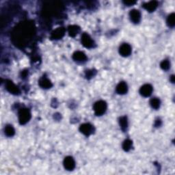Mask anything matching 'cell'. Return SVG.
I'll return each mask as SVG.
<instances>
[{"label":"cell","instance_id":"cell-7","mask_svg":"<svg viewBox=\"0 0 175 175\" xmlns=\"http://www.w3.org/2000/svg\"><path fill=\"white\" fill-rule=\"evenodd\" d=\"M6 88L9 92L13 94H19L20 93L19 88L13 83L12 81L7 80L6 82Z\"/></svg>","mask_w":175,"mask_h":175},{"label":"cell","instance_id":"cell-26","mask_svg":"<svg viewBox=\"0 0 175 175\" xmlns=\"http://www.w3.org/2000/svg\"><path fill=\"white\" fill-rule=\"evenodd\" d=\"M27 71H23V75H22L23 77H25L27 76Z\"/></svg>","mask_w":175,"mask_h":175},{"label":"cell","instance_id":"cell-4","mask_svg":"<svg viewBox=\"0 0 175 175\" xmlns=\"http://www.w3.org/2000/svg\"><path fill=\"white\" fill-rule=\"evenodd\" d=\"M66 30L63 27H60L54 30L52 32H51V39L52 40H58L61 39L62 38Z\"/></svg>","mask_w":175,"mask_h":175},{"label":"cell","instance_id":"cell-20","mask_svg":"<svg viewBox=\"0 0 175 175\" xmlns=\"http://www.w3.org/2000/svg\"><path fill=\"white\" fill-rule=\"evenodd\" d=\"M175 15H174V13H172V14H170V15L168 16V18H167V24H168V25L169 27H173L175 25Z\"/></svg>","mask_w":175,"mask_h":175},{"label":"cell","instance_id":"cell-5","mask_svg":"<svg viewBox=\"0 0 175 175\" xmlns=\"http://www.w3.org/2000/svg\"><path fill=\"white\" fill-rule=\"evenodd\" d=\"M81 43L86 48H92L94 45V41L89 34L84 33L81 36Z\"/></svg>","mask_w":175,"mask_h":175},{"label":"cell","instance_id":"cell-16","mask_svg":"<svg viewBox=\"0 0 175 175\" xmlns=\"http://www.w3.org/2000/svg\"><path fill=\"white\" fill-rule=\"evenodd\" d=\"M119 124L120 127L122 129V131H125L127 129L128 127V119L127 116H122L119 119Z\"/></svg>","mask_w":175,"mask_h":175},{"label":"cell","instance_id":"cell-17","mask_svg":"<svg viewBox=\"0 0 175 175\" xmlns=\"http://www.w3.org/2000/svg\"><path fill=\"white\" fill-rule=\"evenodd\" d=\"M132 145H133V142L131 140L129 139H127L122 143V149L125 150V151H127V152L129 151V150L131 149Z\"/></svg>","mask_w":175,"mask_h":175},{"label":"cell","instance_id":"cell-10","mask_svg":"<svg viewBox=\"0 0 175 175\" xmlns=\"http://www.w3.org/2000/svg\"><path fill=\"white\" fill-rule=\"evenodd\" d=\"M130 19L134 23H138L141 20V13L138 10L133 9L129 12Z\"/></svg>","mask_w":175,"mask_h":175},{"label":"cell","instance_id":"cell-11","mask_svg":"<svg viewBox=\"0 0 175 175\" xmlns=\"http://www.w3.org/2000/svg\"><path fill=\"white\" fill-rule=\"evenodd\" d=\"M143 8L150 12L155 11L158 6V2L157 1H151L148 3H145L143 4Z\"/></svg>","mask_w":175,"mask_h":175},{"label":"cell","instance_id":"cell-23","mask_svg":"<svg viewBox=\"0 0 175 175\" xmlns=\"http://www.w3.org/2000/svg\"><path fill=\"white\" fill-rule=\"evenodd\" d=\"M123 3H124L125 5L129 6H132L133 4H135L136 2V1H123Z\"/></svg>","mask_w":175,"mask_h":175},{"label":"cell","instance_id":"cell-18","mask_svg":"<svg viewBox=\"0 0 175 175\" xmlns=\"http://www.w3.org/2000/svg\"><path fill=\"white\" fill-rule=\"evenodd\" d=\"M4 132H5V134L7 136L12 137V136H13L14 135H15V129H14V127H13L12 125H7L6 127H5Z\"/></svg>","mask_w":175,"mask_h":175},{"label":"cell","instance_id":"cell-24","mask_svg":"<svg viewBox=\"0 0 175 175\" xmlns=\"http://www.w3.org/2000/svg\"><path fill=\"white\" fill-rule=\"evenodd\" d=\"M161 125H162V121H161V120H159V119L156 120L155 123V125L156 127H159Z\"/></svg>","mask_w":175,"mask_h":175},{"label":"cell","instance_id":"cell-12","mask_svg":"<svg viewBox=\"0 0 175 175\" xmlns=\"http://www.w3.org/2000/svg\"><path fill=\"white\" fill-rule=\"evenodd\" d=\"M116 92L119 94H125L127 92L128 90V86L125 82L121 81L116 86Z\"/></svg>","mask_w":175,"mask_h":175},{"label":"cell","instance_id":"cell-21","mask_svg":"<svg viewBox=\"0 0 175 175\" xmlns=\"http://www.w3.org/2000/svg\"><path fill=\"white\" fill-rule=\"evenodd\" d=\"M160 67L164 71L168 70L169 68H170V62L168 60H163L162 62H161V64H160Z\"/></svg>","mask_w":175,"mask_h":175},{"label":"cell","instance_id":"cell-22","mask_svg":"<svg viewBox=\"0 0 175 175\" xmlns=\"http://www.w3.org/2000/svg\"><path fill=\"white\" fill-rule=\"evenodd\" d=\"M97 71L95 70H88L86 72H85V77H86L87 79H90L93 76H94Z\"/></svg>","mask_w":175,"mask_h":175},{"label":"cell","instance_id":"cell-6","mask_svg":"<svg viewBox=\"0 0 175 175\" xmlns=\"http://www.w3.org/2000/svg\"><path fill=\"white\" fill-rule=\"evenodd\" d=\"M153 86L150 84H145L140 89V93L144 97H149L153 92Z\"/></svg>","mask_w":175,"mask_h":175},{"label":"cell","instance_id":"cell-2","mask_svg":"<svg viewBox=\"0 0 175 175\" xmlns=\"http://www.w3.org/2000/svg\"><path fill=\"white\" fill-rule=\"evenodd\" d=\"M107 104L104 101H99L94 105V111L97 116H101L107 110Z\"/></svg>","mask_w":175,"mask_h":175},{"label":"cell","instance_id":"cell-25","mask_svg":"<svg viewBox=\"0 0 175 175\" xmlns=\"http://www.w3.org/2000/svg\"><path fill=\"white\" fill-rule=\"evenodd\" d=\"M170 81L172 83H174V75H172V76L170 77Z\"/></svg>","mask_w":175,"mask_h":175},{"label":"cell","instance_id":"cell-13","mask_svg":"<svg viewBox=\"0 0 175 175\" xmlns=\"http://www.w3.org/2000/svg\"><path fill=\"white\" fill-rule=\"evenodd\" d=\"M73 59L77 62H84L87 60V56L82 51H77L73 53Z\"/></svg>","mask_w":175,"mask_h":175},{"label":"cell","instance_id":"cell-14","mask_svg":"<svg viewBox=\"0 0 175 175\" xmlns=\"http://www.w3.org/2000/svg\"><path fill=\"white\" fill-rule=\"evenodd\" d=\"M39 85L44 89H49L50 88L52 87V83H51V81L49 80V79H47L46 77H42L39 80Z\"/></svg>","mask_w":175,"mask_h":175},{"label":"cell","instance_id":"cell-9","mask_svg":"<svg viewBox=\"0 0 175 175\" xmlns=\"http://www.w3.org/2000/svg\"><path fill=\"white\" fill-rule=\"evenodd\" d=\"M119 53L123 57H127L131 53V47L127 43H124L119 48Z\"/></svg>","mask_w":175,"mask_h":175},{"label":"cell","instance_id":"cell-3","mask_svg":"<svg viewBox=\"0 0 175 175\" xmlns=\"http://www.w3.org/2000/svg\"><path fill=\"white\" fill-rule=\"evenodd\" d=\"M94 127L90 123H84L80 127V131L85 136H90L94 132Z\"/></svg>","mask_w":175,"mask_h":175},{"label":"cell","instance_id":"cell-1","mask_svg":"<svg viewBox=\"0 0 175 175\" xmlns=\"http://www.w3.org/2000/svg\"><path fill=\"white\" fill-rule=\"evenodd\" d=\"M31 118V112L29 109L21 108L19 111V121L21 125H25Z\"/></svg>","mask_w":175,"mask_h":175},{"label":"cell","instance_id":"cell-15","mask_svg":"<svg viewBox=\"0 0 175 175\" xmlns=\"http://www.w3.org/2000/svg\"><path fill=\"white\" fill-rule=\"evenodd\" d=\"M80 32V27L76 25H69L68 27V32L69 36L71 37H75L77 36V34Z\"/></svg>","mask_w":175,"mask_h":175},{"label":"cell","instance_id":"cell-19","mask_svg":"<svg viewBox=\"0 0 175 175\" xmlns=\"http://www.w3.org/2000/svg\"><path fill=\"white\" fill-rule=\"evenodd\" d=\"M160 104H161V101L159 99L157 98H153L152 99H150V105L151 107L154 109H157L158 108H159L160 107Z\"/></svg>","mask_w":175,"mask_h":175},{"label":"cell","instance_id":"cell-8","mask_svg":"<svg viewBox=\"0 0 175 175\" xmlns=\"http://www.w3.org/2000/svg\"><path fill=\"white\" fill-rule=\"evenodd\" d=\"M64 166L67 170H73L75 167V162L73 157L68 156L64 159Z\"/></svg>","mask_w":175,"mask_h":175}]
</instances>
